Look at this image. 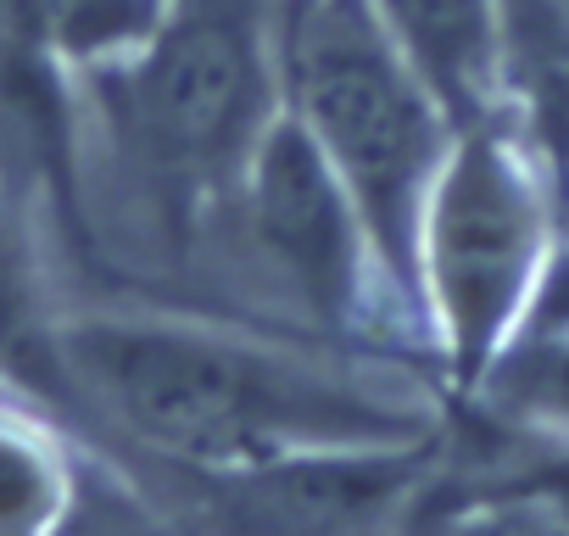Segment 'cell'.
I'll return each mask as SVG.
<instances>
[{
  "label": "cell",
  "instance_id": "cell-3",
  "mask_svg": "<svg viewBox=\"0 0 569 536\" xmlns=\"http://www.w3.org/2000/svg\"><path fill=\"white\" fill-rule=\"evenodd\" d=\"M112 146L179 207L223 201L279 118L273 0H168L146 40L84 68Z\"/></svg>",
  "mask_w": 569,
  "mask_h": 536
},
{
  "label": "cell",
  "instance_id": "cell-11",
  "mask_svg": "<svg viewBox=\"0 0 569 536\" xmlns=\"http://www.w3.org/2000/svg\"><path fill=\"white\" fill-rule=\"evenodd\" d=\"M34 280L23 268V246L7 224V212H0V375L18 369L34 347Z\"/></svg>",
  "mask_w": 569,
  "mask_h": 536
},
{
  "label": "cell",
  "instance_id": "cell-10",
  "mask_svg": "<svg viewBox=\"0 0 569 536\" xmlns=\"http://www.w3.org/2000/svg\"><path fill=\"white\" fill-rule=\"evenodd\" d=\"M51 536H184L168 508H151L123 480L96 464H79V492Z\"/></svg>",
  "mask_w": 569,
  "mask_h": 536
},
{
  "label": "cell",
  "instance_id": "cell-6",
  "mask_svg": "<svg viewBox=\"0 0 569 536\" xmlns=\"http://www.w3.org/2000/svg\"><path fill=\"white\" fill-rule=\"evenodd\" d=\"M441 436L413 447L297 453L246 469H168L184 536H413Z\"/></svg>",
  "mask_w": 569,
  "mask_h": 536
},
{
  "label": "cell",
  "instance_id": "cell-9",
  "mask_svg": "<svg viewBox=\"0 0 569 536\" xmlns=\"http://www.w3.org/2000/svg\"><path fill=\"white\" fill-rule=\"evenodd\" d=\"M413 536H569V525L519 486L475 480L463 492H430Z\"/></svg>",
  "mask_w": 569,
  "mask_h": 536
},
{
  "label": "cell",
  "instance_id": "cell-4",
  "mask_svg": "<svg viewBox=\"0 0 569 536\" xmlns=\"http://www.w3.org/2000/svg\"><path fill=\"white\" fill-rule=\"evenodd\" d=\"M558 251V201L502 123L452 135L419 224V314L458 397H475L525 336Z\"/></svg>",
  "mask_w": 569,
  "mask_h": 536
},
{
  "label": "cell",
  "instance_id": "cell-7",
  "mask_svg": "<svg viewBox=\"0 0 569 536\" xmlns=\"http://www.w3.org/2000/svg\"><path fill=\"white\" fill-rule=\"evenodd\" d=\"M452 135L502 112V0H369Z\"/></svg>",
  "mask_w": 569,
  "mask_h": 536
},
{
  "label": "cell",
  "instance_id": "cell-8",
  "mask_svg": "<svg viewBox=\"0 0 569 536\" xmlns=\"http://www.w3.org/2000/svg\"><path fill=\"white\" fill-rule=\"evenodd\" d=\"M79 464L40 414L0 403V536H51L79 492Z\"/></svg>",
  "mask_w": 569,
  "mask_h": 536
},
{
  "label": "cell",
  "instance_id": "cell-12",
  "mask_svg": "<svg viewBox=\"0 0 569 536\" xmlns=\"http://www.w3.org/2000/svg\"><path fill=\"white\" fill-rule=\"evenodd\" d=\"M541 441L525 453H508V464L491 475V486H519L530 497H541L563 525H569V430H536Z\"/></svg>",
  "mask_w": 569,
  "mask_h": 536
},
{
  "label": "cell",
  "instance_id": "cell-1",
  "mask_svg": "<svg viewBox=\"0 0 569 536\" xmlns=\"http://www.w3.org/2000/svg\"><path fill=\"white\" fill-rule=\"evenodd\" d=\"M51 364L129 447L168 469H246L441 436L436 403L408 375L190 319H68L51 330Z\"/></svg>",
  "mask_w": 569,
  "mask_h": 536
},
{
  "label": "cell",
  "instance_id": "cell-5",
  "mask_svg": "<svg viewBox=\"0 0 569 536\" xmlns=\"http://www.w3.org/2000/svg\"><path fill=\"white\" fill-rule=\"evenodd\" d=\"M223 201L234 207V235L246 240L268 286L291 297L313 325L358 341L380 336H397L402 347L430 341L425 319L391 286L352 190L341 185L319 140L284 107L251 146Z\"/></svg>",
  "mask_w": 569,
  "mask_h": 536
},
{
  "label": "cell",
  "instance_id": "cell-2",
  "mask_svg": "<svg viewBox=\"0 0 569 536\" xmlns=\"http://www.w3.org/2000/svg\"><path fill=\"white\" fill-rule=\"evenodd\" d=\"M273 73L279 107L319 140L391 286L419 314V224L452 151V123L397 57L369 0H273Z\"/></svg>",
  "mask_w": 569,
  "mask_h": 536
},
{
  "label": "cell",
  "instance_id": "cell-13",
  "mask_svg": "<svg viewBox=\"0 0 569 536\" xmlns=\"http://www.w3.org/2000/svg\"><path fill=\"white\" fill-rule=\"evenodd\" d=\"M558 246H569V185L558 196Z\"/></svg>",
  "mask_w": 569,
  "mask_h": 536
}]
</instances>
